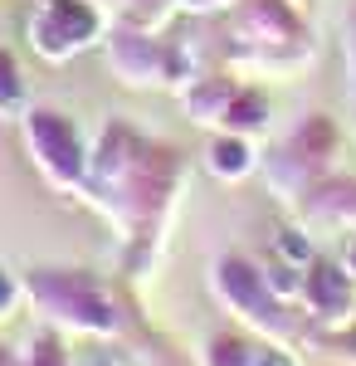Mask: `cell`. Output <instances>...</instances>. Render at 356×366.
Returning <instances> with one entry per match:
<instances>
[{
	"label": "cell",
	"instance_id": "6da1fadb",
	"mask_svg": "<svg viewBox=\"0 0 356 366\" xmlns=\"http://www.w3.org/2000/svg\"><path fill=\"white\" fill-rule=\"evenodd\" d=\"M210 171L219 181H239L254 171V147L244 137H215L210 142Z\"/></svg>",
	"mask_w": 356,
	"mask_h": 366
},
{
	"label": "cell",
	"instance_id": "7a4b0ae2",
	"mask_svg": "<svg viewBox=\"0 0 356 366\" xmlns=\"http://www.w3.org/2000/svg\"><path fill=\"white\" fill-rule=\"evenodd\" d=\"M347 264H352V274H356V244H352V254H347Z\"/></svg>",
	"mask_w": 356,
	"mask_h": 366
}]
</instances>
